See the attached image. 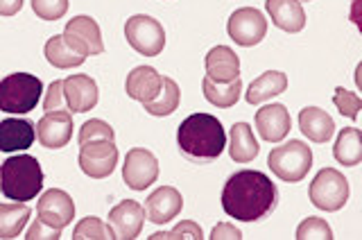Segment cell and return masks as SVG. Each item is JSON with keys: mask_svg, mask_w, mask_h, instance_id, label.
Masks as SVG:
<instances>
[{"mask_svg": "<svg viewBox=\"0 0 362 240\" xmlns=\"http://www.w3.org/2000/svg\"><path fill=\"white\" fill-rule=\"evenodd\" d=\"M279 188L265 173L240 170L226 179L222 188V209L240 222H260L276 209Z\"/></svg>", "mask_w": 362, "mask_h": 240, "instance_id": "6da1fadb", "label": "cell"}, {"mask_svg": "<svg viewBox=\"0 0 362 240\" xmlns=\"http://www.w3.org/2000/svg\"><path fill=\"white\" fill-rule=\"evenodd\" d=\"M179 152L192 164L215 161L226 145L222 122L211 113H192L177 130Z\"/></svg>", "mask_w": 362, "mask_h": 240, "instance_id": "7a4b0ae2", "label": "cell"}, {"mask_svg": "<svg viewBox=\"0 0 362 240\" xmlns=\"http://www.w3.org/2000/svg\"><path fill=\"white\" fill-rule=\"evenodd\" d=\"M43 188V170L39 159L30 154L9 156L0 164V193L7 200L30 202Z\"/></svg>", "mask_w": 362, "mask_h": 240, "instance_id": "3957f363", "label": "cell"}, {"mask_svg": "<svg viewBox=\"0 0 362 240\" xmlns=\"http://www.w3.org/2000/svg\"><path fill=\"white\" fill-rule=\"evenodd\" d=\"M43 82L32 73H11L0 79V111L28 113L37 109Z\"/></svg>", "mask_w": 362, "mask_h": 240, "instance_id": "277c9868", "label": "cell"}, {"mask_svg": "<svg viewBox=\"0 0 362 240\" xmlns=\"http://www.w3.org/2000/svg\"><path fill=\"white\" fill-rule=\"evenodd\" d=\"M267 166L281 181L299 184L313 168V152L303 141H288L269 152Z\"/></svg>", "mask_w": 362, "mask_h": 240, "instance_id": "5b68a950", "label": "cell"}, {"mask_svg": "<svg viewBox=\"0 0 362 240\" xmlns=\"http://www.w3.org/2000/svg\"><path fill=\"white\" fill-rule=\"evenodd\" d=\"M349 181L346 177L335 168H324L315 175V179L310 181L308 195L310 202L317 209L335 213L344 207L349 202Z\"/></svg>", "mask_w": 362, "mask_h": 240, "instance_id": "8992f818", "label": "cell"}, {"mask_svg": "<svg viewBox=\"0 0 362 240\" xmlns=\"http://www.w3.org/2000/svg\"><path fill=\"white\" fill-rule=\"evenodd\" d=\"M124 37H127V43L136 52L145 57H156L165 48L163 25L147 14H136L127 18V23H124Z\"/></svg>", "mask_w": 362, "mask_h": 240, "instance_id": "52a82bcc", "label": "cell"}, {"mask_svg": "<svg viewBox=\"0 0 362 240\" xmlns=\"http://www.w3.org/2000/svg\"><path fill=\"white\" fill-rule=\"evenodd\" d=\"M79 168L90 179H107L118 164V147L113 141H90L79 145Z\"/></svg>", "mask_w": 362, "mask_h": 240, "instance_id": "ba28073f", "label": "cell"}, {"mask_svg": "<svg viewBox=\"0 0 362 240\" xmlns=\"http://www.w3.org/2000/svg\"><path fill=\"white\" fill-rule=\"evenodd\" d=\"M226 32H229V37L238 45H243V48H252V45H258L260 41L265 39V34H267V18L260 14L258 9H254V7L235 9L233 14H231V18H229Z\"/></svg>", "mask_w": 362, "mask_h": 240, "instance_id": "9c48e42d", "label": "cell"}, {"mask_svg": "<svg viewBox=\"0 0 362 240\" xmlns=\"http://www.w3.org/2000/svg\"><path fill=\"white\" fill-rule=\"evenodd\" d=\"M122 179L132 190H145L158 179V161L145 147H132L122 164Z\"/></svg>", "mask_w": 362, "mask_h": 240, "instance_id": "30bf717a", "label": "cell"}, {"mask_svg": "<svg viewBox=\"0 0 362 240\" xmlns=\"http://www.w3.org/2000/svg\"><path fill=\"white\" fill-rule=\"evenodd\" d=\"M37 218L54 229H64L75 218V202L66 190L50 188L37 202Z\"/></svg>", "mask_w": 362, "mask_h": 240, "instance_id": "8fae6325", "label": "cell"}, {"mask_svg": "<svg viewBox=\"0 0 362 240\" xmlns=\"http://www.w3.org/2000/svg\"><path fill=\"white\" fill-rule=\"evenodd\" d=\"M64 39L84 57H88V55L93 57V55L105 52L100 25L95 23V18H90V16H75L68 21L64 28Z\"/></svg>", "mask_w": 362, "mask_h": 240, "instance_id": "7c38bea8", "label": "cell"}, {"mask_svg": "<svg viewBox=\"0 0 362 240\" xmlns=\"http://www.w3.org/2000/svg\"><path fill=\"white\" fill-rule=\"evenodd\" d=\"M73 116L71 111H48L37 122V141L48 150H62L73 139Z\"/></svg>", "mask_w": 362, "mask_h": 240, "instance_id": "4fadbf2b", "label": "cell"}, {"mask_svg": "<svg viewBox=\"0 0 362 240\" xmlns=\"http://www.w3.org/2000/svg\"><path fill=\"white\" fill-rule=\"evenodd\" d=\"M62 91H64L66 111H71V113H86L90 109H95L100 100L95 79L82 73L62 79Z\"/></svg>", "mask_w": 362, "mask_h": 240, "instance_id": "5bb4252c", "label": "cell"}, {"mask_svg": "<svg viewBox=\"0 0 362 240\" xmlns=\"http://www.w3.org/2000/svg\"><path fill=\"white\" fill-rule=\"evenodd\" d=\"M256 130L260 134V139L267 143H281L292 130V118L290 111L279 105V102H272L256 111Z\"/></svg>", "mask_w": 362, "mask_h": 240, "instance_id": "9a60e30c", "label": "cell"}, {"mask_svg": "<svg viewBox=\"0 0 362 240\" xmlns=\"http://www.w3.org/2000/svg\"><path fill=\"white\" fill-rule=\"evenodd\" d=\"M145 222V209L134 200H122L109 211V227L120 240H134Z\"/></svg>", "mask_w": 362, "mask_h": 240, "instance_id": "2e32d148", "label": "cell"}, {"mask_svg": "<svg viewBox=\"0 0 362 240\" xmlns=\"http://www.w3.org/2000/svg\"><path fill=\"white\" fill-rule=\"evenodd\" d=\"M184 209V198L181 193L173 186H161L156 188L150 198L145 200V218L154 224H165L173 222Z\"/></svg>", "mask_w": 362, "mask_h": 240, "instance_id": "e0dca14e", "label": "cell"}, {"mask_svg": "<svg viewBox=\"0 0 362 240\" xmlns=\"http://www.w3.org/2000/svg\"><path fill=\"white\" fill-rule=\"evenodd\" d=\"M37 141V127L25 118L0 120V152L28 150Z\"/></svg>", "mask_w": 362, "mask_h": 240, "instance_id": "ac0fdd59", "label": "cell"}, {"mask_svg": "<svg viewBox=\"0 0 362 240\" xmlns=\"http://www.w3.org/2000/svg\"><path fill=\"white\" fill-rule=\"evenodd\" d=\"M163 84V75L156 73V68L152 66H136L134 71L127 75V82H124V91L132 100L150 102L156 98V93L161 91Z\"/></svg>", "mask_w": 362, "mask_h": 240, "instance_id": "d6986e66", "label": "cell"}, {"mask_svg": "<svg viewBox=\"0 0 362 240\" xmlns=\"http://www.w3.org/2000/svg\"><path fill=\"white\" fill-rule=\"evenodd\" d=\"M267 14L272 23L290 34H297L305 28V11L301 7V0H265Z\"/></svg>", "mask_w": 362, "mask_h": 240, "instance_id": "ffe728a7", "label": "cell"}, {"mask_svg": "<svg viewBox=\"0 0 362 240\" xmlns=\"http://www.w3.org/2000/svg\"><path fill=\"white\" fill-rule=\"evenodd\" d=\"M204 66H206V75L215 82H231V79L240 77V59L229 45L211 48L206 59H204Z\"/></svg>", "mask_w": 362, "mask_h": 240, "instance_id": "44dd1931", "label": "cell"}, {"mask_svg": "<svg viewBox=\"0 0 362 240\" xmlns=\"http://www.w3.org/2000/svg\"><path fill=\"white\" fill-rule=\"evenodd\" d=\"M299 127L303 136H308L313 143H328L335 134V122L320 107H305L299 113Z\"/></svg>", "mask_w": 362, "mask_h": 240, "instance_id": "7402d4cb", "label": "cell"}, {"mask_svg": "<svg viewBox=\"0 0 362 240\" xmlns=\"http://www.w3.org/2000/svg\"><path fill=\"white\" fill-rule=\"evenodd\" d=\"M260 152V145L254 139V130L247 122H235L229 132V154L235 164L254 161Z\"/></svg>", "mask_w": 362, "mask_h": 240, "instance_id": "603a6c76", "label": "cell"}, {"mask_svg": "<svg viewBox=\"0 0 362 240\" xmlns=\"http://www.w3.org/2000/svg\"><path fill=\"white\" fill-rule=\"evenodd\" d=\"M202 91L204 98H206L213 107L218 109H229L233 107L238 100H240V91H243V79L235 77L231 82H215L209 75L202 79Z\"/></svg>", "mask_w": 362, "mask_h": 240, "instance_id": "cb8c5ba5", "label": "cell"}, {"mask_svg": "<svg viewBox=\"0 0 362 240\" xmlns=\"http://www.w3.org/2000/svg\"><path fill=\"white\" fill-rule=\"evenodd\" d=\"M288 88V75L281 71H267L260 77H256L247 88V102L249 105H260L274 96H281Z\"/></svg>", "mask_w": 362, "mask_h": 240, "instance_id": "d4e9b609", "label": "cell"}, {"mask_svg": "<svg viewBox=\"0 0 362 240\" xmlns=\"http://www.w3.org/2000/svg\"><path fill=\"white\" fill-rule=\"evenodd\" d=\"M45 59H48L54 68H75V66H82L86 62V57L82 52H77L71 43L64 39V34H54L48 41H45Z\"/></svg>", "mask_w": 362, "mask_h": 240, "instance_id": "484cf974", "label": "cell"}, {"mask_svg": "<svg viewBox=\"0 0 362 240\" xmlns=\"http://www.w3.org/2000/svg\"><path fill=\"white\" fill-rule=\"evenodd\" d=\"M333 156L342 166H358L362 161V134L358 127H344L333 145Z\"/></svg>", "mask_w": 362, "mask_h": 240, "instance_id": "4316f807", "label": "cell"}, {"mask_svg": "<svg viewBox=\"0 0 362 240\" xmlns=\"http://www.w3.org/2000/svg\"><path fill=\"white\" fill-rule=\"evenodd\" d=\"M32 215L30 207L25 202H14V204H0V238H18L23 227L28 224V218Z\"/></svg>", "mask_w": 362, "mask_h": 240, "instance_id": "83f0119b", "label": "cell"}, {"mask_svg": "<svg viewBox=\"0 0 362 240\" xmlns=\"http://www.w3.org/2000/svg\"><path fill=\"white\" fill-rule=\"evenodd\" d=\"M179 100H181V91H179L177 82L173 77H163L161 91H158L154 100L143 102V109L150 113V116L163 118V116H170V113H175L179 109Z\"/></svg>", "mask_w": 362, "mask_h": 240, "instance_id": "f1b7e54d", "label": "cell"}, {"mask_svg": "<svg viewBox=\"0 0 362 240\" xmlns=\"http://www.w3.org/2000/svg\"><path fill=\"white\" fill-rule=\"evenodd\" d=\"M113 229L109 227V222H102L95 215H88L82 222H79L73 229V240H111Z\"/></svg>", "mask_w": 362, "mask_h": 240, "instance_id": "f546056e", "label": "cell"}, {"mask_svg": "<svg viewBox=\"0 0 362 240\" xmlns=\"http://www.w3.org/2000/svg\"><path fill=\"white\" fill-rule=\"evenodd\" d=\"M113 139H116V132H113L109 122L100 120V118L86 120L82 127H79V136H77L79 145L90 143V141H113Z\"/></svg>", "mask_w": 362, "mask_h": 240, "instance_id": "4dcf8cb0", "label": "cell"}, {"mask_svg": "<svg viewBox=\"0 0 362 240\" xmlns=\"http://www.w3.org/2000/svg\"><path fill=\"white\" fill-rule=\"evenodd\" d=\"M333 102H335V107H337L339 113H342V116H346L349 120H358V113L362 109L360 96L351 93V91H346L344 86H337L335 96H333Z\"/></svg>", "mask_w": 362, "mask_h": 240, "instance_id": "1f68e13d", "label": "cell"}, {"mask_svg": "<svg viewBox=\"0 0 362 240\" xmlns=\"http://www.w3.org/2000/svg\"><path fill=\"white\" fill-rule=\"evenodd\" d=\"M202 240L204 234H202V227L192 220H184L179 222L173 232H158V234H152L150 240Z\"/></svg>", "mask_w": 362, "mask_h": 240, "instance_id": "d6a6232c", "label": "cell"}, {"mask_svg": "<svg viewBox=\"0 0 362 240\" xmlns=\"http://www.w3.org/2000/svg\"><path fill=\"white\" fill-rule=\"evenodd\" d=\"M297 240H313V238H320V240H333V232L331 227L326 224V220L322 218H305L299 227H297Z\"/></svg>", "mask_w": 362, "mask_h": 240, "instance_id": "836d02e7", "label": "cell"}, {"mask_svg": "<svg viewBox=\"0 0 362 240\" xmlns=\"http://www.w3.org/2000/svg\"><path fill=\"white\" fill-rule=\"evenodd\" d=\"M32 9L43 21H59L68 11V0H32Z\"/></svg>", "mask_w": 362, "mask_h": 240, "instance_id": "e575fe53", "label": "cell"}, {"mask_svg": "<svg viewBox=\"0 0 362 240\" xmlns=\"http://www.w3.org/2000/svg\"><path fill=\"white\" fill-rule=\"evenodd\" d=\"M66 109L64 105V91H62V79H54V82L48 86L45 91V98H43V111H59Z\"/></svg>", "mask_w": 362, "mask_h": 240, "instance_id": "d590c367", "label": "cell"}, {"mask_svg": "<svg viewBox=\"0 0 362 240\" xmlns=\"http://www.w3.org/2000/svg\"><path fill=\"white\" fill-rule=\"evenodd\" d=\"M25 238L28 240H59L62 238V229H54V227L45 224V222H41L37 218V220L32 222L30 229H28Z\"/></svg>", "mask_w": 362, "mask_h": 240, "instance_id": "8d00e7d4", "label": "cell"}, {"mask_svg": "<svg viewBox=\"0 0 362 240\" xmlns=\"http://www.w3.org/2000/svg\"><path fill=\"white\" fill-rule=\"evenodd\" d=\"M211 238H213V240H240V238H243V232L238 229L235 224L222 222V224H218V227L213 229Z\"/></svg>", "mask_w": 362, "mask_h": 240, "instance_id": "74e56055", "label": "cell"}, {"mask_svg": "<svg viewBox=\"0 0 362 240\" xmlns=\"http://www.w3.org/2000/svg\"><path fill=\"white\" fill-rule=\"evenodd\" d=\"M23 7V0H0V16H14Z\"/></svg>", "mask_w": 362, "mask_h": 240, "instance_id": "f35d334b", "label": "cell"}]
</instances>
